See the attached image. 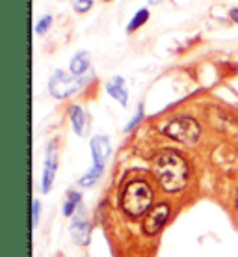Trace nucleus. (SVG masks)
I'll return each mask as SVG.
<instances>
[{"instance_id": "1", "label": "nucleus", "mask_w": 238, "mask_h": 257, "mask_svg": "<svg viewBox=\"0 0 238 257\" xmlns=\"http://www.w3.org/2000/svg\"><path fill=\"white\" fill-rule=\"evenodd\" d=\"M153 174L164 190L177 192L186 187L190 170L179 153H175L173 149H164L153 159Z\"/></svg>"}, {"instance_id": "2", "label": "nucleus", "mask_w": 238, "mask_h": 257, "mask_svg": "<svg viewBox=\"0 0 238 257\" xmlns=\"http://www.w3.org/2000/svg\"><path fill=\"white\" fill-rule=\"evenodd\" d=\"M153 203V190L145 181H130L123 190L121 207L132 218L142 216Z\"/></svg>"}, {"instance_id": "3", "label": "nucleus", "mask_w": 238, "mask_h": 257, "mask_svg": "<svg viewBox=\"0 0 238 257\" xmlns=\"http://www.w3.org/2000/svg\"><path fill=\"white\" fill-rule=\"evenodd\" d=\"M164 135L173 138L175 142H180V144H186V146H192L197 142L201 135V128L197 125V121L193 117L182 116V117H175L169 123L164 125Z\"/></svg>"}, {"instance_id": "4", "label": "nucleus", "mask_w": 238, "mask_h": 257, "mask_svg": "<svg viewBox=\"0 0 238 257\" xmlns=\"http://www.w3.org/2000/svg\"><path fill=\"white\" fill-rule=\"evenodd\" d=\"M82 82L84 80H80L75 75H67L64 71H56L52 75L51 82H49V88H51V93L56 99H65V97H69L71 93H75L82 86Z\"/></svg>"}, {"instance_id": "5", "label": "nucleus", "mask_w": 238, "mask_h": 257, "mask_svg": "<svg viewBox=\"0 0 238 257\" xmlns=\"http://www.w3.org/2000/svg\"><path fill=\"white\" fill-rule=\"evenodd\" d=\"M167 218H169V207H167L166 203L156 205L153 211L149 212V216L145 218V222H143V231L147 233V235H156V233L164 227Z\"/></svg>"}, {"instance_id": "6", "label": "nucleus", "mask_w": 238, "mask_h": 257, "mask_svg": "<svg viewBox=\"0 0 238 257\" xmlns=\"http://www.w3.org/2000/svg\"><path fill=\"white\" fill-rule=\"evenodd\" d=\"M56 168H58V151H56V142L49 144L47 149V159H45V172H43V192H49L52 187V181L56 175Z\"/></svg>"}, {"instance_id": "7", "label": "nucleus", "mask_w": 238, "mask_h": 257, "mask_svg": "<svg viewBox=\"0 0 238 257\" xmlns=\"http://www.w3.org/2000/svg\"><path fill=\"white\" fill-rule=\"evenodd\" d=\"M90 233H91L90 222L86 220L84 212L78 209V212L75 214V218L71 222V235L75 238V242L80 246H86L90 242Z\"/></svg>"}, {"instance_id": "8", "label": "nucleus", "mask_w": 238, "mask_h": 257, "mask_svg": "<svg viewBox=\"0 0 238 257\" xmlns=\"http://www.w3.org/2000/svg\"><path fill=\"white\" fill-rule=\"evenodd\" d=\"M91 153H93V168L104 170V164L110 157V140L106 136H95L91 140Z\"/></svg>"}, {"instance_id": "9", "label": "nucleus", "mask_w": 238, "mask_h": 257, "mask_svg": "<svg viewBox=\"0 0 238 257\" xmlns=\"http://www.w3.org/2000/svg\"><path fill=\"white\" fill-rule=\"evenodd\" d=\"M106 90H108V93L116 101H119V103L125 106L127 104V99H129V93H127V88H125V80H123L121 77H116L112 82H108V86H106Z\"/></svg>"}, {"instance_id": "10", "label": "nucleus", "mask_w": 238, "mask_h": 257, "mask_svg": "<svg viewBox=\"0 0 238 257\" xmlns=\"http://www.w3.org/2000/svg\"><path fill=\"white\" fill-rule=\"evenodd\" d=\"M88 67H90V54H88L86 51L78 52L77 56L71 60V73L75 75V77L84 75V73L88 71Z\"/></svg>"}, {"instance_id": "11", "label": "nucleus", "mask_w": 238, "mask_h": 257, "mask_svg": "<svg viewBox=\"0 0 238 257\" xmlns=\"http://www.w3.org/2000/svg\"><path fill=\"white\" fill-rule=\"evenodd\" d=\"M71 123L75 133L78 136H82L84 131H86V114H84V110L80 106H73L71 108Z\"/></svg>"}, {"instance_id": "12", "label": "nucleus", "mask_w": 238, "mask_h": 257, "mask_svg": "<svg viewBox=\"0 0 238 257\" xmlns=\"http://www.w3.org/2000/svg\"><path fill=\"white\" fill-rule=\"evenodd\" d=\"M147 19H149V10L147 8H142L140 12L136 13L134 17H132V21L129 23V26H127V32H134V30H138L140 26H143L145 23H147Z\"/></svg>"}, {"instance_id": "13", "label": "nucleus", "mask_w": 238, "mask_h": 257, "mask_svg": "<svg viewBox=\"0 0 238 257\" xmlns=\"http://www.w3.org/2000/svg\"><path fill=\"white\" fill-rule=\"evenodd\" d=\"M78 205H80V194L71 192L69 194V198H67V201H65L64 214L65 216H73V212H75V209H78Z\"/></svg>"}, {"instance_id": "14", "label": "nucleus", "mask_w": 238, "mask_h": 257, "mask_svg": "<svg viewBox=\"0 0 238 257\" xmlns=\"http://www.w3.org/2000/svg\"><path fill=\"white\" fill-rule=\"evenodd\" d=\"M73 6H75V12L86 13L91 6H93V0H75Z\"/></svg>"}, {"instance_id": "15", "label": "nucleus", "mask_w": 238, "mask_h": 257, "mask_svg": "<svg viewBox=\"0 0 238 257\" xmlns=\"http://www.w3.org/2000/svg\"><path fill=\"white\" fill-rule=\"evenodd\" d=\"M51 23H52V17H51V15H47L45 19H41L38 23V26H36V32H38V34H45L47 30H49V26H51Z\"/></svg>"}, {"instance_id": "16", "label": "nucleus", "mask_w": 238, "mask_h": 257, "mask_svg": "<svg viewBox=\"0 0 238 257\" xmlns=\"http://www.w3.org/2000/svg\"><path fill=\"white\" fill-rule=\"evenodd\" d=\"M142 117H143V106L140 104V106H138V114H136V116L132 117V121H130L129 125H127V131H132V128H134L136 125L140 123V119H142Z\"/></svg>"}, {"instance_id": "17", "label": "nucleus", "mask_w": 238, "mask_h": 257, "mask_svg": "<svg viewBox=\"0 0 238 257\" xmlns=\"http://www.w3.org/2000/svg\"><path fill=\"white\" fill-rule=\"evenodd\" d=\"M39 201L38 199H34V203H32V224L34 225H38V220H39Z\"/></svg>"}, {"instance_id": "18", "label": "nucleus", "mask_w": 238, "mask_h": 257, "mask_svg": "<svg viewBox=\"0 0 238 257\" xmlns=\"http://www.w3.org/2000/svg\"><path fill=\"white\" fill-rule=\"evenodd\" d=\"M231 19L234 21V23H238V8H232L231 10Z\"/></svg>"}, {"instance_id": "19", "label": "nucleus", "mask_w": 238, "mask_h": 257, "mask_svg": "<svg viewBox=\"0 0 238 257\" xmlns=\"http://www.w3.org/2000/svg\"><path fill=\"white\" fill-rule=\"evenodd\" d=\"M149 2H151V4H158V2H160V0H149Z\"/></svg>"}, {"instance_id": "20", "label": "nucleus", "mask_w": 238, "mask_h": 257, "mask_svg": "<svg viewBox=\"0 0 238 257\" xmlns=\"http://www.w3.org/2000/svg\"><path fill=\"white\" fill-rule=\"evenodd\" d=\"M236 207H238V192H236Z\"/></svg>"}]
</instances>
